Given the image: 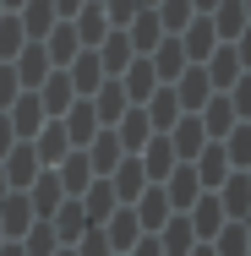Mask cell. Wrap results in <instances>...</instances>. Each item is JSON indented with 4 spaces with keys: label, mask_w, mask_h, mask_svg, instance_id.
Here are the masks:
<instances>
[{
    "label": "cell",
    "mask_w": 251,
    "mask_h": 256,
    "mask_svg": "<svg viewBox=\"0 0 251 256\" xmlns=\"http://www.w3.org/2000/svg\"><path fill=\"white\" fill-rule=\"evenodd\" d=\"M0 169H6V186H11V191H28V186L39 180L44 164H39V153H33V142H17L11 153L0 158Z\"/></svg>",
    "instance_id": "obj_3"
},
{
    "label": "cell",
    "mask_w": 251,
    "mask_h": 256,
    "mask_svg": "<svg viewBox=\"0 0 251 256\" xmlns=\"http://www.w3.org/2000/svg\"><path fill=\"white\" fill-rule=\"evenodd\" d=\"M109 131L120 136V148H126V153H142V148H148V136H158V131L148 126V114H142V104H131V109H126Z\"/></svg>",
    "instance_id": "obj_19"
},
{
    "label": "cell",
    "mask_w": 251,
    "mask_h": 256,
    "mask_svg": "<svg viewBox=\"0 0 251 256\" xmlns=\"http://www.w3.org/2000/svg\"><path fill=\"white\" fill-rule=\"evenodd\" d=\"M164 136H169V148H175V158H180V164H191V158L207 148V131H202V120H197V114H180V120H175Z\"/></svg>",
    "instance_id": "obj_11"
},
{
    "label": "cell",
    "mask_w": 251,
    "mask_h": 256,
    "mask_svg": "<svg viewBox=\"0 0 251 256\" xmlns=\"http://www.w3.org/2000/svg\"><path fill=\"white\" fill-rule=\"evenodd\" d=\"M17 148V131H11V120H6V109H0V158Z\"/></svg>",
    "instance_id": "obj_49"
},
{
    "label": "cell",
    "mask_w": 251,
    "mask_h": 256,
    "mask_svg": "<svg viewBox=\"0 0 251 256\" xmlns=\"http://www.w3.org/2000/svg\"><path fill=\"white\" fill-rule=\"evenodd\" d=\"M6 120H11L17 142H33V136H39V126H44L50 114H44V104H39V93H17V104L6 109Z\"/></svg>",
    "instance_id": "obj_7"
},
{
    "label": "cell",
    "mask_w": 251,
    "mask_h": 256,
    "mask_svg": "<svg viewBox=\"0 0 251 256\" xmlns=\"http://www.w3.org/2000/svg\"><path fill=\"white\" fill-rule=\"evenodd\" d=\"M55 256H77V251H71V246H60V251H55Z\"/></svg>",
    "instance_id": "obj_58"
},
{
    "label": "cell",
    "mask_w": 251,
    "mask_h": 256,
    "mask_svg": "<svg viewBox=\"0 0 251 256\" xmlns=\"http://www.w3.org/2000/svg\"><path fill=\"white\" fill-rule=\"evenodd\" d=\"M235 54H240V66H246V71H251V22H246V33L235 38Z\"/></svg>",
    "instance_id": "obj_51"
},
{
    "label": "cell",
    "mask_w": 251,
    "mask_h": 256,
    "mask_svg": "<svg viewBox=\"0 0 251 256\" xmlns=\"http://www.w3.org/2000/svg\"><path fill=\"white\" fill-rule=\"evenodd\" d=\"M77 202H82V212H88V224H104V218L120 207V202H115V191H109V180H93V186H88Z\"/></svg>",
    "instance_id": "obj_38"
},
{
    "label": "cell",
    "mask_w": 251,
    "mask_h": 256,
    "mask_svg": "<svg viewBox=\"0 0 251 256\" xmlns=\"http://www.w3.org/2000/svg\"><path fill=\"white\" fill-rule=\"evenodd\" d=\"M66 76H71V88H77V98H93L104 88V60H99V50H82L71 66H60Z\"/></svg>",
    "instance_id": "obj_9"
},
{
    "label": "cell",
    "mask_w": 251,
    "mask_h": 256,
    "mask_svg": "<svg viewBox=\"0 0 251 256\" xmlns=\"http://www.w3.org/2000/svg\"><path fill=\"white\" fill-rule=\"evenodd\" d=\"M0 16H6V6H0Z\"/></svg>",
    "instance_id": "obj_61"
},
{
    "label": "cell",
    "mask_w": 251,
    "mask_h": 256,
    "mask_svg": "<svg viewBox=\"0 0 251 256\" xmlns=\"http://www.w3.org/2000/svg\"><path fill=\"white\" fill-rule=\"evenodd\" d=\"M202 71H207V82H213V93H229L235 82H240V54H235V44H218V50L202 60Z\"/></svg>",
    "instance_id": "obj_6"
},
{
    "label": "cell",
    "mask_w": 251,
    "mask_h": 256,
    "mask_svg": "<svg viewBox=\"0 0 251 256\" xmlns=\"http://www.w3.org/2000/svg\"><path fill=\"white\" fill-rule=\"evenodd\" d=\"M82 153H88V164H93V174H115V164H120V158H126V148H120V136H115V131H109V126H104L99 136H93V142H88V148H82Z\"/></svg>",
    "instance_id": "obj_28"
},
{
    "label": "cell",
    "mask_w": 251,
    "mask_h": 256,
    "mask_svg": "<svg viewBox=\"0 0 251 256\" xmlns=\"http://www.w3.org/2000/svg\"><path fill=\"white\" fill-rule=\"evenodd\" d=\"M240 6H246V16H251V0H240Z\"/></svg>",
    "instance_id": "obj_59"
},
{
    "label": "cell",
    "mask_w": 251,
    "mask_h": 256,
    "mask_svg": "<svg viewBox=\"0 0 251 256\" xmlns=\"http://www.w3.org/2000/svg\"><path fill=\"white\" fill-rule=\"evenodd\" d=\"M0 246H6V229H0Z\"/></svg>",
    "instance_id": "obj_60"
},
{
    "label": "cell",
    "mask_w": 251,
    "mask_h": 256,
    "mask_svg": "<svg viewBox=\"0 0 251 256\" xmlns=\"http://www.w3.org/2000/svg\"><path fill=\"white\" fill-rule=\"evenodd\" d=\"M39 104H44V114H50V120H60V114L77 104L71 76H66V71H50V76H44V88H39Z\"/></svg>",
    "instance_id": "obj_27"
},
{
    "label": "cell",
    "mask_w": 251,
    "mask_h": 256,
    "mask_svg": "<svg viewBox=\"0 0 251 256\" xmlns=\"http://www.w3.org/2000/svg\"><path fill=\"white\" fill-rule=\"evenodd\" d=\"M0 256H22V240H6V246H0Z\"/></svg>",
    "instance_id": "obj_52"
},
{
    "label": "cell",
    "mask_w": 251,
    "mask_h": 256,
    "mask_svg": "<svg viewBox=\"0 0 251 256\" xmlns=\"http://www.w3.org/2000/svg\"><path fill=\"white\" fill-rule=\"evenodd\" d=\"M82 6H88V0H55V16H60V22H71Z\"/></svg>",
    "instance_id": "obj_50"
},
{
    "label": "cell",
    "mask_w": 251,
    "mask_h": 256,
    "mask_svg": "<svg viewBox=\"0 0 251 256\" xmlns=\"http://www.w3.org/2000/svg\"><path fill=\"white\" fill-rule=\"evenodd\" d=\"M11 71H17V82H22V93H39L44 88V76H50V54H44V44H22V54L11 60Z\"/></svg>",
    "instance_id": "obj_8"
},
{
    "label": "cell",
    "mask_w": 251,
    "mask_h": 256,
    "mask_svg": "<svg viewBox=\"0 0 251 256\" xmlns=\"http://www.w3.org/2000/svg\"><path fill=\"white\" fill-rule=\"evenodd\" d=\"M153 16L164 22V33H180V28L197 16V6H191V0H158V6H153Z\"/></svg>",
    "instance_id": "obj_41"
},
{
    "label": "cell",
    "mask_w": 251,
    "mask_h": 256,
    "mask_svg": "<svg viewBox=\"0 0 251 256\" xmlns=\"http://www.w3.org/2000/svg\"><path fill=\"white\" fill-rule=\"evenodd\" d=\"M55 234H60V246H77V240H82V234H88V229H93V224H88V212H82V202H77V196H66V202L55 207Z\"/></svg>",
    "instance_id": "obj_29"
},
{
    "label": "cell",
    "mask_w": 251,
    "mask_h": 256,
    "mask_svg": "<svg viewBox=\"0 0 251 256\" xmlns=\"http://www.w3.org/2000/svg\"><path fill=\"white\" fill-rule=\"evenodd\" d=\"M142 174H148V186H164V174H169V169H175V164H180V158H175V148H169V136H164V131H158V136H148V148H142Z\"/></svg>",
    "instance_id": "obj_20"
},
{
    "label": "cell",
    "mask_w": 251,
    "mask_h": 256,
    "mask_svg": "<svg viewBox=\"0 0 251 256\" xmlns=\"http://www.w3.org/2000/svg\"><path fill=\"white\" fill-rule=\"evenodd\" d=\"M71 28H77V44H82V50H99L104 38H109V16H104L99 0H88V6L71 16Z\"/></svg>",
    "instance_id": "obj_21"
},
{
    "label": "cell",
    "mask_w": 251,
    "mask_h": 256,
    "mask_svg": "<svg viewBox=\"0 0 251 256\" xmlns=\"http://www.w3.org/2000/svg\"><path fill=\"white\" fill-rule=\"evenodd\" d=\"M224 153H229V169H251V120H240L224 136Z\"/></svg>",
    "instance_id": "obj_42"
},
{
    "label": "cell",
    "mask_w": 251,
    "mask_h": 256,
    "mask_svg": "<svg viewBox=\"0 0 251 256\" xmlns=\"http://www.w3.org/2000/svg\"><path fill=\"white\" fill-rule=\"evenodd\" d=\"M213 196H218V207H224V218H246V212H251V174H246V169H235Z\"/></svg>",
    "instance_id": "obj_25"
},
{
    "label": "cell",
    "mask_w": 251,
    "mask_h": 256,
    "mask_svg": "<svg viewBox=\"0 0 251 256\" xmlns=\"http://www.w3.org/2000/svg\"><path fill=\"white\" fill-rule=\"evenodd\" d=\"M148 60H153V76H158L164 88H169V82H175V76H180V71L191 66V60H186V50H180V38H175V33H164V38H158V44L148 50Z\"/></svg>",
    "instance_id": "obj_10"
},
{
    "label": "cell",
    "mask_w": 251,
    "mask_h": 256,
    "mask_svg": "<svg viewBox=\"0 0 251 256\" xmlns=\"http://www.w3.org/2000/svg\"><path fill=\"white\" fill-rule=\"evenodd\" d=\"M191 256H213V246H207V240H197V246H191Z\"/></svg>",
    "instance_id": "obj_53"
},
{
    "label": "cell",
    "mask_w": 251,
    "mask_h": 256,
    "mask_svg": "<svg viewBox=\"0 0 251 256\" xmlns=\"http://www.w3.org/2000/svg\"><path fill=\"white\" fill-rule=\"evenodd\" d=\"M126 109H131V98H126L120 76H104V88L93 93V114H99V126H115V120H120Z\"/></svg>",
    "instance_id": "obj_31"
},
{
    "label": "cell",
    "mask_w": 251,
    "mask_h": 256,
    "mask_svg": "<svg viewBox=\"0 0 251 256\" xmlns=\"http://www.w3.org/2000/svg\"><path fill=\"white\" fill-rule=\"evenodd\" d=\"M99 60H104V76H120L131 60H137V50H131V38H126V28H109V38L99 44Z\"/></svg>",
    "instance_id": "obj_33"
},
{
    "label": "cell",
    "mask_w": 251,
    "mask_h": 256,
    "mask_svg": "<svg viewBox=\"0 0 251 256\" xmlns=\"http://www.w3.org/2000/svg\"><path fill=\"white\" fill-rule=\"evenodd\" d=\"M240 229H246V240H251V212H246V218H240Z\"/></svg>",
    "instance_id": "obj_57"
},
{
    "label": "cell",
    "mask_w": 251,
    "mask_h": 256,
    "mask_svg": "<svg viewBox=\"0 0 251 256\" xmlns=\"http://www.w3.org/2000/svg\"><path fill=\"white\" fill-rule=\"evenodd\" d=\"M44 54H50L55 71H60V66H71V60L82 54V44H77V28H71V22H55L50 38H44Z\"/></svg>",
    "instance_id": "obj_35"
},
{
    "label": "cell",
    "mask_w": 251,
    "mask_h": 256,
    "mask_svg": "<svg viewBox=\"0 0 251 256\" xmlns=\"http://www.w3.org/2000/svg\"><path fill=\"white\" fill-rule=\"evenodd\" d=\"M60 126H66V136H71V148H88L93 136H99V114H93V98H77L66 114H60Z\"/></svg>",
    "instance_id": "obj_15"
},
{
    "label": "cell",
    "mask_w": 251,
    "mask_h": 256,
    "mask_svg": "<svg viewBox=\"0 0 251 256\" xmlns=\"http://www.w3.org/2000/svg\"><path fill=\"white\" fill-rule=\"evenodd\" d=\"M169 88H175V98H180V109H186V114H197L202 104L213 98V82H207V71H202V66H186Z\"/></svg>",
    "instance_id": "obj_13"
},
{
    "label": "cell",
    "mask_w": 251,
    "mask_h": 256,
    "mask_svg": "<svg viewBox=\"0 0 251 256\" xmlns=\"http://www.w3.org/2000/svg\"><path fill=\"white\" fill-rule=\"evenodd\" d=\"M126 38H131V50H137V54H148L153 44L164 38V22L153 16V6H142V11H137L131 22H126Z\"/></svg>",
    "instance_id": "obj_37"
},
{
    "label": "cell",
    "mask_w": 251,
    "mask_h": 256,
    "mask_svg": "<svg viewBox=\"0 0 251 256\" xmlns=\"http://www.w3.org/2000/svg\"><path fill=\"white\" fill-rule=\"evenodd\" d=\"M207 246H213V256H251V240H246V229H240V218H229Z\"/></svg>",
    "instance_id": "obj_40"
},
{
    "label": "cell",
    "mask_w": 251,
    "mask_h": 256,
    "mask_svg": "<svg viewBox=\"0 0 251 256\" xmlns=\"http://www.w3.org/2000/svg\"><path fill=\"white\" fill-rule=\"evenodd\" d=\"M120 88H126V98H131V104H148L153 88H164V82L153 76V60H148V54H137V60L120 71Z\"/></svg>",
    "instance_id": "obj_22"
},
{
    "label": "cell",
    "mask_w": 251,
    "mask_h": 256,
    "mask_svg": "<svg viewBox=\"0 0 251 256\" xmlns=\"http://www.w3.org/2000/svg\"><path fill=\"white\" fill-rule=\"evenodd\" d=\"M71 251H77V256H115V251H109V240H104V229H99V224H93V229H88V234H82V240H77Z\"/></svg>",
    "instance_id": "obj_45"
},
{
    "label": "cell",
    "mask_w": 251,
    "mask_h": 256,
    "mask_svg": "<svg viewBox=\"0 0 251 256\" xmlns=\"http://www.w3.org/2000/svg\"><path fill=\"white\" fill-rule=\"evenodd\" d=\"M158 246H164V256H191V246H197L191 218H186V212H169V224L158 229Z\"/></svg>",
    "instance_id": "obj_32"
},
{
    "label": "cell",
    "mask_w": 251,
    "mask_h": 256,
    "mask_svg": "<svg viewBox=\"0 0 251 256\" xmlns=\"http://www.w3.org/2000/svg\"><path fill=\"white\" fill-rule=\"evenodd\" d=\"M186 218H191V229H197V240H213V234H218V229L229 224V218H224V207H218V196H213V191H202L197 202L186 207Z\"/></svg>",
    "instance_id": "obj_24"
},
{
    "label": "cell",
    "mask_w": 251,
    "mask_h": 256,
    "mask_svg": "<svg viewBox=\"0 0 251 256\" xmlns=\"http://www.w3.org/2000/svg\"><path fill=\"white\" fill-rule=\"evenodd\" d=\"M142 114H148V126L153 131H169L186 109H180V98H175V88H153V98L142 104Z\"/></svg>",
    "instance_id": "obj_34"
},
{
    "label": "cell",
    "mask_w": 251,
    "mask_h": 256,
    "mask_svg": "<svg viewBox=\"0 0 251 256\" xmlns=\"http://www.w3.org/2000/svg\"><path fill=\"white\" fill-rule=\"evenodd\" d=\"M0 229H6V240H22L28 229H33V207L22 191H11L6 202H0Z\"/></svg>",
    "instance_id": "obj_36"
},
{
    "label": "cell",
    "mask_w": 251,
    "mask_h": 256,
    "mask_svg": "<svg viewBox=\"0 0 251 256\" xmlns=\"http://www.w3.org/2000/svg\"><path fill=\"white\" fill-rule=\"evenodd\" d=\"M0 6H6V11H22V0H0Z\"/></svg>",
    "instance_id": "obj_56"
},
{
    "label": "cell",
    "mask_w": 251,
    "mask_h": 256,
    "mask_svg": "<svg viewBox=\"0 0 251 256\" xmlns=\"http://www.w3.org/2000/svg\"><path fill=\"white\" fill-rule=\"evenodd\" d=\"M22 44H28L22 16H17V11H6V16H0V60H17V54H22Z\"/></svg>",
    "instance_id": "obj_43"
},
{
    "label": "cell",
    "mask_w": 251,
    "mask_h": 256,
    "mask_svg": "<svg viewBox=\"0 0 251 256\" xmlns=\"http://www.w3.org/2000/svg\"><path fill=\"white\" fill-rule=\"evenodd\" d=\"M22 93V82H17V71H11V60H0V109H11Z\"/></svg>",
    "instance_id": "obj_47"
},
{
    "label": "cell",
    "mask_w": 251,
    "mask_h": 256,
    "mask_svg": "<svg viewBox=\"0 0 251 256\" xmlns=\"http://www.w3.org/2000/svg\"><path fill=\"white\" fill-rule=\"evenodd\" d=\"M99 229H104V240H109V251H115V256H126L137 240H142V224H137V212H131V207H115Z\"/></svg>",
    "instance_id": "obj_4"
},
{
    "label": "cell",
    "mask_w": 251,
    "mask_h": 256,
    "mask_svg": "<svg viewBox=\"0 0 251 256\" xmlns=\"http://www.w3.org/2000/svg\"><path fill=\"white\" fill-rule=\"evenodd\" d=\"M6 196H11V186H6V169H0V202H6Z\"/></svg>",
    "instance_id": "obj_55"
},
{
    "label": "cell",
    "mask_w": 251,
    "mask_h": 256,
    "mask_svg": "<svg viewBox=\"0 0 251 256\" xmlns=\"http://www.w3.org/2000/svg\"><path fill=\"white\" fill-rule=\"evenodd\" d=\"M207 22H213V33H218V44H235V38H240V33H246V6H240V0H218V6H213V11H207Z\"/></svg>",
    "instance_id": "obj_23"
},
{
    "label": "cell",
    "mask_w": 251,
    "mask_h": 256,
    "mask_svg": "<svg viewBox=\"0 0 251 256\" xmlns=\"http://www.w3.org/2000/svg\"><path fill=\"white\" fill-rule=\"evenodd\" d=\"M197 120H202V131H207V142H224L235 126H240V114H235V104H229V93H213V98L197 109Z\"/></svg>",
    "instance_id": "obj_2"
},
{
    "label": "cell",
    "mask_w": 251,
    "mask_h": 256,
    "mask_svg": "<svg viewBox=\"0 0 251 256\" xmlns=\"http://www.w3.org/2000/svg\"><path fill=\"white\" fill-rule=\"evenodd\" d=\"M175 38H180V50H186V60H191V66H202L207 54L218 50V33H213V22H207L202 11L186 22V28H180V33H175Z\"/></svg>",
    "instance_id": "obj_5"
},
{
    "label": "cell",
    "mask_w": 251,
    "mask_h": 256,
    "mask_svg": "<svg viewBox=\"0 0 251 256\" xmlns=\"http://www.w3.org/2000/svg\"><path fill=\"white\" fill-rule=\"evenodd\" d=\"M60 251V234H55L50 218H33V229L22 234V256H55Z\"/></svg>",
    "instance_id": "obj_39"
},
{
    "label": "cell",
    "mask_w": 251,
    "mask_h": 256,
    "mask_svg": "<svg viewBox=\"0 0 251 256\" xmlns=\"http://www.w3.org/2000/svg\"><path fill=\"white\" fill-rule=\"evenodd\" d=\"M246 174H251V169H246Z\"/></svg>",
    "instance_id": "obj_62"
},
{
    "label": "cell",
    "mask_w": 251,
    "mask_h": 256,
    "mask_svg": "<svg viewBox=\"0 0 251 256\" xmlns=\"http://www.w3.org/2000/svg\"><path fill=\"white\" fill-rule=\"evenodd\" d=\"M104 180H109V191H115L120 207H131L142 191H148V174H142V158H137V153H126L120 164H115V174H104Z\"/></svg>",
    "instance_id": "obj_1"
},
{
    "label": "cell",
    "mask_w": 251,
    "mask_h": 256,
    "mask_svg": "<svg viewBox=\"0 0 251 256\" xmlns=\"http://www.w3.org/2000/svg\"><path fill=\"white\" fill-rule=\"evenodd\" d=\"M22 196H28V207H33V218H55V207L66 202V191H60V174H55V169H39V180H33Z\"/></svg>",
    "instance_id": "obj_14"
},
{
    "label": "cell",
    "mask_w": 251,
    "mask_h": 256,
    "mask_svg": "<svg viewBox=\"0 0 251 256\" xmlns=\"http://www.w3.org/2000/svg\"><path fill=\"white\" fill-rule=\"evenodd\" d=\"M191 169H197V180H202V191H218L235 169H229V153H224V142H207L197 158H191Z\"/></svg>",
    "instance_id": "obj_12"
},
{
    "label": "cell",
    "mask_w": 251,
    "mask_h": 256,
    "mask_svg": "<svg viewBox=\"0 0 251 256\" xmlns=\"http://www.w3.org/2000/svg\"><path fill=\"white\" fill-rule=\"evenodd\" d=\"M33 153H39V164H44V169H55L60 158L71 153V136H66V126H60V120H44V126H39V136H33Z\"/></svg>",
    "instance_id": "obj_26"
},
{
    "label": "cell",
    "mask_w": 251,
    "mask_h": 256,
    "mask_svg": "<svg viewBox=\"0 0 251 256\" xmlns=\"http://www.w3.org/2000/svg\"><path fill=\"white\" fill-rule=\"evenodd\" d=\"M17 16H22L28 44H44V38H50V28L60 22V16H55V0H22V11H17Z\"/></svg>",
    "instance_id": "obj_30"
},
{
    "label": "cell",
    "mask_w": 251,
    "mask_h": 256,
    "mask_svg": "<svg viewBox=\"0 0 251 256\" xmlns=\"http://www.w3.org/2000/svg\"><path fill=\"white\" fill-rule=\"evenodd\" d=\"M131 212H137L142 234H158V229L169 224V212H175V207H169V196H164V186H148V191L131 202Z\"/></svg>",
    "instance_id": "obj_17"
},
{
    "label": "cell",
    "mask_w": 251,
    "mask_h": 256,
    "mask_svg": "<svg viewBox=\"0 0 251 256\" xmlns=\"http://www.w3.org/2000/svg\"><path fill=\"white\" fill-rule=\"evenodd\" d=\"M164 196H169V207L175 212H186V207L202 196V180H197V169L191 164H175L169 174H164Z\"/></svg>",
    "instance_id": "obj_18"
},
{
    "label": "cell",
    "mask_w": 251,
    "mask_h": 256,
    "mask_svg": "<svg viewBox=\"0 0 251 256\" xmlns=\"http://www.w3.org/2000/svg\"><path fill=\"white\" fill-rule=\"evenodd\" d=\"M99 6H104V16H109V28H126L142 11V0H99Z\"/></svg>",
    "instance_id": "obj_44"
},
{
    "label": "cell",
    "mask_w": 251,
    "mask_h": 256,
    "mask_svg": "<svg viewBox=\"0 0 251 256\" xmlns=\"http://www.w3.org/2000/svg\"><path fill=\"white\" fill-rule=\"evenodd\" d=\"M191 6H197V11H202V16H207V11H213V6H218V0H191Z\"/></svg>",
    "instance_id": "obj_54"
},
{
    "label": "cell",
    "mask_w": 251,
    "mask_h": 256,
    "mask_svg": "<svg viewBox=\"0 0 251 256\" xmlns=\"http://www.w3.org/2000/svg\"><path fill=\"white\" fill-rule=\"evenodd\" d=\"M55 174H60V191H66V196H82V191H88V186L99 180V174H93V164H88V153H82V148H71V153L60 158V164H55Z\"/></svg>",
    "instance_id": "obj_16"
},
{
    "label": "cell",
    "mask_w": 251,
    "mask_h": 256,
    "mask_svg": "<svg viewBox=\"0 0 251 256\" xmlns=\"http://www.w3.org/2000/svg\"><path fill=\"white\" fill-rule=\"evenodd\" d=\"M126 256H164V246H158V234H142V240H137Z\"/></svg>",
    "instance_id": "obj_48"
},
{
    "label": "cell",
    "mask_w": 251,
    "mask_h": 256,
    "mask_svg": "<svg viewBox=\"0 0 251 256\" xmlns=\"http://www.w3.org/2000/svg\"><path fill=\"white\" fill-rule=\"evenodd\" d=\"M229 104H235V114H240V120H251V71H240V82L229 88Z\"/></svg>",
    "instance_id": "obj_46"
}]
</instances>
